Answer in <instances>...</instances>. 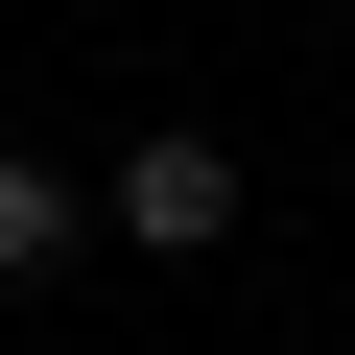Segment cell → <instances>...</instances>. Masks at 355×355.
Wrapping results in <instances>:
<instances>
[{
  "instance_id": "1",
  "label": "cell",
  "mask_w": 355,
  "mask_h": 355,
  "mask_svg": "<svg viewBox=\"0 0 355 355\" xmlns=\"http://www.w3.org/2000/svg\"><path fill=\"white\" fill-rule=\"evenodd\" d=\"M95 237H119V261H214V237H237V142H214V119H142V142L95 166Z\"/></svg>"
},
{
  "instance_id": "2",
  "label": "cell",
  "mask_w": 355,
  "mask_h": 355,
  "mask_svg": "<svg viewBox=\"0 0 355 355\" xmlns=\"http://www.w3.org/2000/svg\"><path fill=\"white\" fill-rule=\"evenodd\" d=\"M71 237H95V166L0 142V308H24V284H71Z\"/></svg>"
}]
</instances>
